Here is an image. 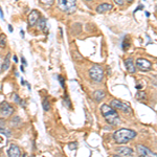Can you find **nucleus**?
<instances>
[{
	"label": "nucleus",
	"mask_w": 157,
	"mask_h": 157,
	"mask_svg": "<svg viewBox=\"0 0 157 157\" xmlns=\"http://www.w3.org/2000/svg\"><path fill=\"white\" fill-rule=\"evenodd\" d=\"M101 112H102L103 116L105 117L106 121L110 125L116 126L121 123L120 121V116L117 114V111L114 108H112L110 105L107 104H103L101 107Z\"/></svg>",
	"instance_id": "1"
},
{
	"label": "nucleus",
	"mask_w": 157,
	"mask_h": 157,
	"mask_svg": "<svg viewBox=\"0 0 157 157\" xmlns=\"http://www.w3.org/2000/svg\"><path fill=\"white\" fill-rule=\"evenodd\" d=\"M136 136V132L131 129H120L114 133L113 138L117 144H127Z\"/></svg>",
	"instance_id": "2"
},
{
	"label": "nucleus",
	"mask_w": 157,
	"mask_h": 157,
	"mask_svg": "<svg viewBox=\"0 0 157 157\" xmlns=\"http://www.w3.org/2000/svg\"><path fill=\"white\" fill-rule=\"evenodd\" d=\"M58 6L66 14H73L77 10V0H57Z\"/></svg>",
	"instance_id": "3"
},
{
	"label": "nucleus",
	"mask_w": 157,
	"mask_h": 157,
	"mask_svg": "<svg viewBox=\"0 0 157 157\" xmlns=\"http://www.w3.org/2000/svg\"><path fill=\"white\" fill-rule=\"evenodd\" d=\"M89 77L93 82L100 83L104 78V70L98 65H93L89 69Z\"/></svg>",
	"instance_id": "4"
},
{
	"label": "nucleus",
	"mask_w": 157,
	"mask_h": 157,
	"mask_svg": "<svg viewBox=\"0 0 157 157\" xmlns=\"http://www.w3.org/2000/svg\"><path fill=\"white\" fill-rule=\"evenodd\" d=\"M14 112H15V109L11 104L6 102H2L0 104V116L1 117L3 118L10 117Z\"/></svg>",
	"instance_id": "5"
},
{
	"label": "nucleus",
	"mask_w": 157,
	"mask_h": 157,
	"mask_svg": "<svg viewBox=\"0 0 157 157\" xmlns=\"http://www.w3.org/2000/svg\"><path fill=\"white\" fill-rule=\"evenodd\" d=\"M110 106L112 108H114L116 111L120 110V111H123V112H125V113H131L130 106H129L127 103L121 102V101L112 100V101H111V103H110Z\"/></svg>",
	"instance_id": "6"
},
{
	"label": "nucleus",
	"mask_w": 157,
	"mask_h": 157,
	"mask_svg": "<svg viewBox=\"0 0 157 157\" xmlns=\"http://www.w3.org/2000/svg\"><path fill=\"white\" fill-rule=\"evenodd\" d=\"M136 149H137V153L139 154V156L141 157H157L156 153H154L153 151H151L150 149L143 145H137Z\"/></svg>",
	"instance_id": "7"
},
{
	"label": "nucleus",
	"mask_w": 157,
	"mask_h": 157,
	"mask_svg": "<svg viewBox=\"0 0 157 157\" xmlns=\"http://www.w3.org/2000/svg\"><path fill=\"white\" fill-rule=\"evenodd\" d=\"M136 65L141 71H149L152 67V64L150 61L146 60V59H143V58H139L136 61Z\"/></svg>",
	"instance_id": "8"
},
{
	"label": "nucleus",
	"mask_w": 157,
	"mask_h": 157,
	"mask_svg": "<svg viewBox=\"0 0 157 157\" xmlns=\"http://www.w3.org/2000/svg\"><path fill=\"white\" fill-rule=\"evenodd\" d=\"M40 19V14L37 10H34V11L30 12V14L29 15V25L30 27L35 26L38 23V20Z\"/></svg>",
	"instance_id": "9"
},
{
	"label": "nucleus",
	"mask_w": 157,
	"mask_h": 157,
	"mask_svg": "<svg viewBox=\"0 0 157 157\" xmlns=\"http://www.w3.org/2000/svg\"><path fill=\"white\" fill-rule=\"evenodd\" d=\"M7 156L9 157H20L21 156V150L17 145L12 144L7 150Z\"/></svg>",
	"instance_id": "10"
},
{
	"label": "nucleus",
	"mask_w": 157,
	"mask_h": 157,
	"mask_svg": "<svg viewBox=\"0 0 157 157\" xmlns=\"http://www.w3.org/2000/svg\"><path fill=\"white\" fill-rule=\"evenodd\" d=\"M112 4L111 3H101L100 6H97V12L100 14H104V13H107L112 10Z\"/></svg>",
	"instance_id": "11"
},
{
	"label": "nucleus",
	"mask_w": 157,
	"mask_h": 157,
	"mask_svg": "<svg viewBox=\"0 0 157 157\" xmlns=\"http://www.w3.org/2000/svg\"><path fill=\"white\" fill-rule=\"evenodd\" d=\"M117 153L121 154L123 156H127V157H132L133 154V150L128 147H120L117 148Z\"/></svg>",
	"instance_id": "12"
},
{
	"label": "nucleus",
	"mask_w": 157,
	"mask_h": 157,
	"mask_svg": "<svg viewBox=\"0 0 157 157\" xmlns=\"http://www.w3.org/2000/svg\"><path fill=\"white\" fill-rule=\"evenodd\" d=\"M125 65H126V68H127V70L130 73H134V72L136 71L135 65H134V62H133V60L131 59V58H129V59L125 60Z\"/></svg>",
	"instance_id": "13"
},
{
	"label": "nucleus",
	"mask_w": 157,
	"mask_h": 157,
	"mask_svg": "<svg viewBox=\"0 0 157 157\" xmlns=\"http://www.w3.org/2000/svg\"><path fill=\"white\" fill-rule=\"evenodd\" d=\"M37 29L40 30V32H46V19L45 18H40L38 20V23H37Z\"/></svg>",
	"instance_id": "14"
},
{
	"label": "nucleus",
	"mask_w": 157,
	"mask_h": 157,
	"mask_svg": "<svg viewBox=\"0 0 157 157\" xmlns=\"http://www.w3.org/2000/svg\"><path fill=\"white\" fill-rule=\"evenodd\" d=\"M93 98H94L97 102H101V101H103L104 98H105V92L102 90H97V91H94V93H93Z\"/></svg>",
	"instance_id": "15"
},
{
	"label": "nucleus",
	"mask_w": 157,
	"mask_h": 157,
	"mask_svg": "<svg viewBox=\"0 0 157 157\" xmlns=\"http://www.w3.org/2000/svg\"><path fill=\"white\" fill-rule=\"evenodd\" d=\"M11 66V54H7L4 58L3 64H2V70H7Z\"/></svg>",
	"instance_id": "16"
},
{
	"label": "nucleus",
	"mask_w": 157,
	"mask_h": 157,
	"mask_svg": "<svg viewBox=\"0 0 157 157\" xmlns=\"http://www.w3.org/2000/svg\"><path fill=\"white\" fill-rule=\"evenodd\" d=\"M42 107L44 109V111H49L50 110V103H49V100L48 98H44V101L42 102Z\"/></svg>",
	"instance_id": "17"
},
{
	"label": "nucleus",
	"mask_w": 157,
	"mask_h": 157,
	"mask_svg": "<svg viewBox=\"0 0 157 157\" xmlns=\"http://www.w3.org/2000/svg\"><path fill=\"white\" fill-rule=\"evenodd\" d=\"M6 36L4 34L0 35V47L1 48H6Z\"/></svg>",
	"instance_id": "18"
},
{
	"label": "nucleus",
	"mask_w": 157,
	"mask_h": 157,
	"mask_svg": "<svg viewBox=\"0 0 157 157\" xmlns=\"http://www.w3.org/2000/svg\"><path fill=\"white\" fill-rule=\"evenodd\" d=\"M136 98H137L138 101H140V102H143V101H146V93L144 92V91H138L137 93H136Z\"/></svg>",
	"instance_id": "19"
},
{
	"label": "nucleus",
	"mask_w": 157,
	"mask_h": 157,
	"mask_svg": "<svg viewBox=\"0 0 157 157\" xmlns=\"http://www.w3.org/2000/svg\"><path fill=\"white\" fill-rule=\"evenodd\" d=\"M0 133H2V134H4V135H6L7 137H11V136H12L11 130H9V129L4 128V127H0Z\"/></svg>",
	"instance_id": "20"
},
{
	"label": "nucleus",
	"mask_w": 157,
	"mask_h": 157,
	"mask_svg": "<svg viewBox=\"0 0 157 157\" xmlns=\"http://www.w3.org/2000/svg\"><path fill=\"white\" fill-rule=\"evenodd\" d=\"M63 103H64L65 107H67L68 109H69L70 107H71V105H70V101H69V98L67 97V94H65V98H64V100H63Z\"/></svg>",
	"instance_id": "21"
},
{
	"label": "nucleus",
	"mask_w": 157,
	"mask_h": 157,
	"mask_svg": "<svg viewBox=\"0 0 157 157\" xmlns=\"http://www.w3.org/2000/svg\"><path fill=\"white\" fill-rule=\"evenodd\" d=\"M14 102H15V103H17V104H20L21 106H24L23 101H22L21 98H19V95H18V94H14Z\"/></svg>",
	"instance_id": "22"
},
{
	"label": "nucleus",
	"mask_w": 157,
	"mask_h": 157,
	"mask_svg": "<svg viewBox=\"0 0 157 157\" xmlns=\"http://www.w3.org/2000/svg\"><path fill=\"white\" fill-rule=\"evenodd\" d=\"M54 1L55 0H40V2L42 4H44V6H52L54 3Z\"/></svg>",
	"instance_id": "23"
},
{
	"label": "nucleus",
	"mask_w": 157,
	"mask_h": 157,
	"mask_svg": "<svg viewBox=\"0 0 157 157\" xmlns=\"http://www.w3.org/2000/svg\"><path fill=\"white\" fill-rule=\"evenodd\" d=\"M130 43H129V39L127 38V42H126V40H124V42H123V49L124 50H127L129 48V46H130Z\"/></svg>",
	"instance_id": "24"
},
{
	"label": "nucleus",
	"mask_w": 157,
	"mask_h": 157,
	"mask_svg": "<svg viewBox=\"0 0 157 157\" xmlns=\"http://www.w3.org/2000/svg\"><path fill=\"white\" fill-rule=\"evenodd\" d=\"M58 81L60 82L61 87H62L63 89H64V88H65V82H64V78H63V77H61V75H59V77H58Z\"/></svg>",
	"instance_id": "25"
},
{
	"label": "nucleus",
	"mask_w": 157,
	"mask_h": 157,
	"mask_svg": "<svg viewBox=\"0 0 157 157\" xmlns=\"http://www.w3.org/2000/svg\"><path fill=\"white\" fill-rule=\"evenodd\" d=\"M77 146H78L77 143H70L69 145H68V149H69V150H75Z\"/></svg>",
	"instance_id": "26"
},
{
	"label": "nucleus",
	"mask_w": 157,
	"mask_h": 157,
	"mask_svg": "<svg viewBox=\"0 0 157 157\" xmlns=\"http://www.w3.org/2000/svg\"><path fill=\"white\" fill-rule=\"evenodd\" d=\"M115 3H117L118 6H123L124 4V0H114Z\"/></svg>",
	"instance_id": "27"
},
{
	"label": "nucleus",
	"mask_w": 157,
	"mask_h": 157,
	"mask_svg": "<svg viewBox=\"0 0 157 157\" xmlns=\"http://www.w3.org/2000/svg\"><path fill=\"white\" fill-rule=\"evenodd\" d=\"M21 62H22V64H23V65H25V66H27V63H26V60H25V59H24V58H23V57H22V58H21Z\"/></svg>",
	"instance_id": "28"
},
{
	"label": "nucleus",
	"mask_w": 157,
	"mask_h": 157,
	"mask_svg": "<svg viewBox=\"0 0 157 157\" xmlns=\"http://www.w3.org/2000/svg\"><path fill=\"white\" fill-rule=\"evenodd\" d=\"M0 17H1L2 20H4V15H3V12H2V9L0 7Z\"/></svg>",
	"instance_id": "29"
},
{
	"label": "nucleus",
	"mask_w": 157,
	"mask_h": 157,
	"mask_svg": "<svg viewBox=\"0 0 157 157\" xmlns=\"http://www.w3.org/2000/svg\"><path fill=\"white\" fill-rule=\"evenodd\" d=\"M2 64H3V62H2L1 57H0V73H1V71H2Z\"/></svg>",
	"instance_id": "30"
},
{
	"label": "nucleus",
	"mask_w": 157,
	"mask_h": 157,
	"mask_svg": "<svg viewBox=\"0 0 157 157\" xmlns=\"http://www.w3.org/2000/svg\"><path fill=\"white\" fill-rule=\"evenodd\" d=\"M13 59H14V61H15V62H18V58H17V56L16 55H15V56H13Z\"/></svg>",
	"instance_id": "31"
},
{
	"label": "nucleus",
	"mask_w": 157,
	"mask_h": 157,
	"mask_svg": "<svg viewBox=\"0 0 157 157\" xmlns=\"http://www.w3.org/2000/svg\"><path fill=\"white\" fill-rule=\"evenodd\" d=\"M9 29H10V32L13 33V26H12L11 24H9Z\"/></svg>",
	"instance_id": "32"
},
{
	"label": "nucleus",
	"mask_w": 157,
	"mask_h": 157,
	"mask_svg": "<svg viewBox=\"0 0 157 157\" xmlns=\"http://www.w3.org/2000/svg\"><path fill=\"white\" fill-rule=\"evenodd\" d=\"M20 34H21L22 38H24V32H23V30H21V32H20Z\"/></svg>",
	"instance_id": "33"
},
{
	"label": "nucleus",
	"mask_w": 157,
	"mask_h": 157,
	"mask_svg": "<svg viewBox=\"0 0 157 157\" xmlns=\"http://www.w3.org/2000/svg\"><path fill=\"white\" fill-rule=\"evenodd\" d=\"M20 70H21L22 72H24V67H23V65H22V66L20 67Z\"/></svg>",
	"instance_id": "34"
},
{
	"label": "nucleus",
	"mask_w": 157,
	"mask_h": 157,
	"mask_svg": "<svg viewBox=\"0 0 157 157\" xmlns=\"http://www.w3.org/2000/svg\"><path fill=\"white\" fill-rule=\"evenodd\" d=\"M136 88H137V89H140V88H141V86H140V85H137V87H136Z\"/></svg>",
	"instance_id": "35"
},
{
	"label": "nucleus",
	"mask_w": 157,
	"mask_h": 157,
	"mask_svg": "<svg viewBox=\"0 0 157 157\" xmlns=\"http://www.w3.org/2000/svg\"><path fill=\"white\" fill-rule=\"evenodd\" d=\"M127 1L129 2V3H131V2H132V1H133V0H127Z\"/></svg>",
	"instance_id": "36"
},
{
	"label": "nucleus",
	"mask_w": 157,
	"mask_h": 157,
	"mask_svg": "<svg viewBox=\"0 0 157 157\" xmlns=\"http://www.w3.org/2000/svg\"><path fill=\"white\" fill-rule=\"evenodd\" d=\"M113 157H121V155H114Z\"/></svg>",
	"instance_id": "37"
},
{
	"label": "nucleus",
	"mask_w": 157,
	"mask_h": 157,
	"mask_svg": "<svg viewBox=\"0 0 157 157\" xmlns=\"http://www.w3.org/2000/svg\"><path fill=\"white\" fill-rule=\"evenodd\" d=\"M87 1H91V0H87Z\"/></svg>",
	"instance_id": "38"
},
{
	"label": "nucleus",
	"mask_w": 157,
	"mask_h": 157,
	"mask_svg": "<svg viewBox=\"0 0 157 157\" xmlns=\"http://www.w3.org/2000/svg\"><path fill=\"white\" fill-rule=\"evenodd\" d=\"M156 10H157V6H156Z\"/></svg>",
	"instance_id": "39"
},
{
	"label": "nucleus",
	"mask_w": 157,
	"mask_h": 157,
	"mask_svg": "<svg viewBox=\"0 0 157 157\" xmlns=\"http://www.w3.org/2000/svg\"><path fill=\"white\" fill-rule=\"evenodd\" d=\"M22 157H25V156H22Z\"/></svg>",
	"instance_id": "40"
}]
</instances>
